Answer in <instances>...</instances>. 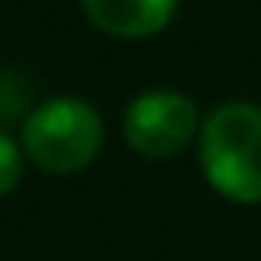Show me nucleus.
I'll return each mask as SVG.
<instances>
[{"instance_id":"nucleus-2","label":"nucleus","mask_w":261,"mask_h":261,"mask_svg":"<svg viewBox=\"0 0 261 261\" xmlns=\"http://www.w3.org/2000/svg\"><path fill=\"white\" fill-rule=\"evenodd\" d=\"M19 146H23V158L42 173H54V177L81 173L85 165L96 162L104 146V119L81 96L42 100L23 119Z\"/></svg>"},{"instance_id":"nucleus-1","label":"nucleus","mask_w":261,"mask_h":261,"mask_svg":"<svg viewBox=\"0 0 261 261\" xmlns=\"http://www.w3.org/2000/svg\"><path fill=\"white\" fill-rule=\"evenodd\" d=\"M200 173L230 204H261V108L246 100L219 104L204 115L200 139Z\"/></svg>"},{"instance_id":"nucleus-4","label":"nucleus","mask_w":261,"mask_h":261,"mask_svg":"<svg viewBox=\"0 0 261 261\" xmlns=\"http://www.w3.org/2000/svg\"><path fill=\"white\" fill-rule=\"evenodd\" d=\"M177 4L180 0H81L89 23L112 39H150L165 31Z\"/></svg>"},{"instance_id":"nucleus-3","label":"nucleus","mask_w":261,"mask_h":261,"mask_svg":"<svg viewBox=\"0 0 261 261\" xmlns=\"http://www.w3.org/2000/svg\"><path fill=\"white\" fill-rule=\"evenodd\" d=\"M200 112H196L192 96L177 89H146L127 104L123 112V139L139 158L150 162H165L177 158L188 142L200 139Z\"/></svg>"},{"instance_id":"nucleus-5","label":"nucleus","mask_w":261,"mask_h":261,"mask_svg":"<svg viewBox=\"0 0 261 261\" xmlns=\"http://www.w3.org/2000/svg\"><path fill=\"white\" fill-rule=\"evenodd\" d=\"M19 115H31L27 112V85L19 81L12 69H0V130H4V123L19 119Z\"/></svg>"},{"instance_id":"nucleus-6","label":"nucleus","mask_w":261,"mask_h":261,"mask_svg":"<svg viewBox=\"0 0 261 261\" xmlns=\"http://www.w3.org/2000/svg\"><path fill=\"white\" fill-rule=\"evenodd\" d=\"M23 177V146L12 139L8 130H0V196H8Z\"/></svg>"}]
</instances>
